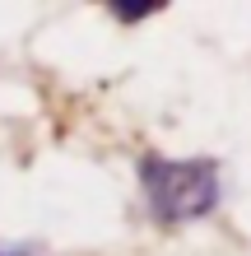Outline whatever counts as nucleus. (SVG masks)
Listing matches in <instances>:
<instances>
[{
  "instance_id": "1",
  "label": "nucleus",
  "mask_w": 251,
  "mask_h": 256,
  "mask_svg": "<svg viewBox=\"0 0 251 256\" xmlns=\"http://www.w3.org/2000/svg\"><path fill=\"white\" fill-rule=\"evenodd\" d=\"M140 186L149 214L172 228V224H196L219 205V163L214 158H140Z\"/></svg>"
},
{
  "instance_id": "3",
  "label": "nucleus",
  "mask_w": 251,
  "mask_h": 256,
  "mask_svg": "<svg viewBox=\"0 0 251 256\" xmlns=\"http://www.w3.org/2000/svg\"><path fill=\"white\" fill-rule=\"evenodd\" d=\"M0 256H33V247H23V242H0Z\"/></svg>"
},
{
  "instance_id": "2",
  "label": "nucleus",
  "mask_w": 251,
  "mask_h": 256,
  "mask_svg": "<svg viewBox=\"0 0 251 256\" xmlns=\"http://www.w3.org/2000/svg\"><path fill=\"white\" fill-rule=\"evenodd\" d=\"M107 10L116 14V19H149V14H154V10H163V5H158V0H135V5L116 0V5H107Z\"/></svg>"
}]
</instances>
